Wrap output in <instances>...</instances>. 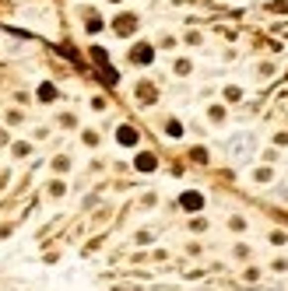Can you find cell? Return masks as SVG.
Returning <instances> with one entry per match:
<instances>
[{
  "label": "cell",
  "mask_w": 288,
  "mask_h": 291,
  "mask_svg": "<svg viewBox=\"0 0 288 291\" xmlns=\"http://www.w3.org/2000/svg\"><path fill=\"white\" fill-rule=\"evenodd\" d=\"M183 207H190V211H197V207H200V196H197V193H186V196H183Z\"/></svg>",
  "instance_id": "7a4b0ae2"
},
{
  "label": "cell",
  "mask_w": 288,
  "mask_h": 291,
  "mask_svg": "<svg viewBox=\"0 0 288 291\" xmlns=\"http://www.w3.org/2000/svg\"><path fill=\"white\" fill-rule=\"evenodd\" d=\"M148 60H151V49H148V46L134 49V63H148Z\"/></svg>",
  "instance_id": "6da1fadb"
},
{
  "label": "cell",
  "mask_w": 288,
  "mask_h": 291,
  "mask_svg": "<svg viewBox=\"0 0 288 291\" xmlns=\"http://www.w3.org/2000/svg\"><path fill=\"white\" fill-rule=\"evenodd\" d=\"M119 141H123V144H134V141H137V134H134L130 127H123V130H119Z\"/></svg>",
  "instance_id": "3957f363"
},
{
  "label": "cell",
  "mask_w": 288,
  "mask_h": 291,
  "mask_svg": "<svg viewBox=\"0 0 288 291\" xmlns=\"http://www.w3.org/2000/svg\"><path fill=\"white\" fill-rule=\"evenodd\" d=\"M116 28H119V32H130V28H134V18H130V14H127V18H123V21H119V25H116Z\"/></svg>",
  "instance_id": "277c9868"
},
{
  "label": "cell",
  "mask_w": 288,
  "mask_h": 291,
  "mask_svg": "<svg viewBox=\"0 0 288 291\" xmlns=\"http://www.w3.org/2000/svg\"><path fill=\"white\" fill-rule=\"evenodd\" d=\"M137 165H141V169H151L155 161H151V154H141V158H137Z\"/></svg>",
  "instance_id": "5b68a950"
}]
</instances>
